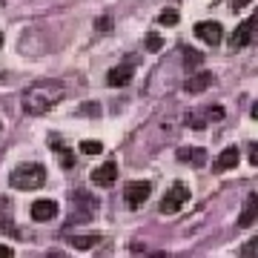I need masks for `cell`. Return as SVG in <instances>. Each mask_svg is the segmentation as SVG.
<instances>
[{"label":"cell","instance_id":"obj_9","mask_svg":"<svg viewBox=\"0 0 258 258\" xmlns=\"http://www.w3.org/2000/svg\"><path fill=\"white\" fill-rule=\"evenodd\" d=\"M57 215V201H52V198H40V201L32 204V218L35 221H52Z\"/></svg>","mask_w":258,"mask_h":258},{"label":"cell","instance_id":"obj_2","mask_svg":"<svg viewBox=\"0 0 258 258\" xmlns=\"http://www.w3.org/2000/svg\"><path fill=\"white\" fill-rule=\"evenodd\" d=\"M12 186L15 189H40V186L46 184V166H40V164H20L15 172L9 175Z\"/></svg>","mask_w":258,"mask_h":258},{"label":"cell","instance_id":"obj_19","mask_svg":"<svg viewBox=\"0 0 258 258\" xmlns=\"http://www.w3.org/2000/svg\"><path fill=\"white\" fill-rule=\"evenodd\" d=\"M158 20H161L164 26H175V23H178V12L175 9H164L161 15H158Z\"/></svg>","mask_w":258,"mask_h":258},{"label":"cell","instance_id":"obj_8","mask_svg":"<svg viewBox=\"0 0 258 258\" xmlns=\"http://www.w3.org/2000/svg\"><path fill=\"white\" fill-rule=\"evenodd\" d=\"M238 158H241L238 147L224 149L221 155L212 161V172H215V175H221V172H227V169H235V166H238Z\"/></svg>","mask_w":258,"mask_h":258},{"label":"cell","instance_id":"obj_23","mask_svg":"<svg viewBox=\"0 0 258 258\" xmlns=\"http://www.w3.org/2000/svg\"><path fill=\"white\" fill-rule=\"evenodd\" d=\"M249 164L258 166V141L255 144H249Z\"/></svg>","mask_w":258,"mask_h":258},{"label":"cell","instance_id":"obj_18","mask_svg":"<svg viewBox=\"0 0 258 258\" xmlns=\"http://www.w3.org/2000/svg\"><path fill=\"white\" fill-rule=\"evenodd\" d=\"M81 152H83V155H101L103 144H101V141H81Z\"/></svg>","mask_w":258,"mask_h":258},{"label":"cell","instance_id":"obj_28","mask_svg":"<svg viewBox=\"0 0 258 258\" xmlns=\"http://www.w3.org/2000/svg\"><path fill=\"white\" fill-rule=\"evenodd\" d=\"M0 46H3V32H0Z\"/></svg>","mask_w":258,"mask_h":258},{"label":"cell","instance_id":"obj_21","mask_svg":"<svg viewBox=\"0 0 258 258\" xmlns=\"http://www.w3.org/2000/svg\"><path fill=\"white\" fill-rule=\"evenodd\" d=\"M241 255H244V258L255 255V258H258V235H255V238H252V241H247L244 247H241Z\"/></svg>","mask_w":258,"mask_h":258},{"label":"cell","instance_id":"obj_22","mask_svg":"<svg viewBox=\"0 0 258 258\" xmlns=\"http://www.w3.org/2000/svg\"><path fill=\"white\" fill-rule=\"evenodd\" d=\"M81 112H83V115H98V112H101V106H98V103H83Z\"/></svg>","mask_w":258,"mask_h":258},{"label":"cell","instance_id":"obj_26","mask_svg":"<svg viewBox=\"0 0 258 258\" xmlns=\"http://www.w3.org/2000/svg\"><path fill=\"white\" fill-rule=\"evenodd\" d=\"M98 29H109V18H101V20H98Z\"/></svg>","mask_w":258,"mask_h":258},{"label":"cell","instance_id":"obj_27","mask_svg":"<svg viewBox=\"0 0 258 258\" xmlns=\"http://www.w3.org/2000/svg\"><path fill=\"white\" fill-rule=\"evenodd\" d=\"M249 115H252V120H258V101L252 103V109H249Z\"/></svg>","mask_w":258,"mask_h":258},{"label":"cell","instance_id":"obj_3","mask_svg":"<svg viewBox=\"0 0 258 258\" xmlns=\"http://www.w3.org/2000/svg\"><path fill=\"white\" fill-rule=\"evenodd\" d=\"M189 201V189H186L184 184H172L169 186V192L161 198V212L164 215H175V212H181V207Z\"/></svg>","mask_w":258,"mask_h":258},{"label":"cell","instance_id":"obj_11","mask_svg":"<svg viewBox=\"0 0 258 258\" xmlns=\"http://www.w3.org/2000/svg\"><path fill=\"white\" fill-rule=\"evenodd\" d=\"M252 221H258V195H247V201H244V210L238 215V227H249Z\"/></svg>","mask_w":258,"mask_h":258},{"label":"cell","instance_id":"obj_25","mask_svg":"<svg viewBox=\"0 0 258 258\" xmlns=\"http://www.w3.org/2000/svg\"><path fill=\"white\" fill-rule=\"evenodd\" d=\"M15 255V249H9L6 244H0V258H12Z\"/></svg>","mask_w":258,"mask_h":258},{"label":"cell","instance_id":"obj_4","mask_svg":"<svg viewBox=\"0 0 258 258\" xmlns=\"http://www.w3.org/2000/svg\"><path fill=\"white\" fill-rule=\"evenodd\" d=\"M258 35V9L252 12L249 20H241V26L230 35V46L232 49H244L247 43H252V37Z\"/></svg>","mask_w":258,"mask_h":258},{"label":"cell","instance_id":"obj_5","mask_svg":"<svg viewBox=\"0 0 258 258\" xmlns=\"http://www.w3.org/2000/svg\"><path fill=\"white\" fill-rule=\"evenodd\" d=\"M149 195H152V184H149V181H132V184H126V189H123V201H126L132 210H138L141 204L149 201Z\"/></svg>","mask_w":258,"mask_h":258},{"label":"cell","instance_id":"obj_6","mask_svg":"<svg viewBox=\"0 0 258 258\" xmlns=\"http://www.w3.org/2000/svg\"><path fill=\"white\" fill-rule=\"evenodd\" d=\"M195 37L198 40H204V43H210V46H215V43H221L224 37V29L221 23H215V20H201V23H195Z\"/></svg>","mask_w":258,"mask_h":258},{"label":"cell","instance_id":"obj_13","mask_svg":"<svg viewBox=\"0 0 258 258\" xmlns=\"http://www.w3.org/2000/svg\"><path fill=\"white\" fill-rule=\"evenodd\" d=\"M204 158H207V152L198 147H181L178 149V161H184V164H192V166H201Z\"/></svg>","mask_w":258,"mask_h":258},{"label":"cell","instance_id":"obj_7","mask_svg":"<svg viewBox=\"0 0 258 258\" xmlns=\"http://www.w3.org/2000/svg\"><path fill=\"white\" fill-rule=\"evenodd\" d=\"M115 178H118V164L115 161H103L98 169H92V184L98 186H112Z\"/></svg>","mask_w":258,"mask_h":258},{"label":"cell","instance_id":"obj_29","mask_svg":"<svg viewBox=\"0 0 258 258\" xmlns=\"http://www.w3.org/2000/svg\"><path fill=\"white\" fill-rule=\"evenodd\" d=\"M0 132H3V123H0Z\"/></svg>","mask_w":258,"mask_h":258},{"label":"cell","instance_id":"obj_12","mask_svg":"<svg viewBox=\"0 0 258 258\" xmlns=\"http://www.w3.org/2000/svg\"><path fill=\"white\" fill-rule=\"evenodd\" d=\"M49 144H52V149H55L57 158H60V166H63V169H72V166H75L72 149H66V147H63V141L57 138V135H52V141H49Z\"/></svg>","mask_w":258,"mask_h":258},{"label":"cell","instance_id":"obj_15","mask_svg":"<svg viewBox=\"0 0 258 258\" xmlns=\"http://www.w3.org/2000/svg\"><path fill=\"white\" fill-rule=\"evenodd\" d=\"M181 60H184V66L195 69V66L204 63V55L198 52V49H192V46H181Z\"/></svg>","mask_w":258,"mask_h":258},{"label":"cell","instance_id":"obj_16","mask_svg":"<svg viewBox=\"0 0 258 258\" xmlns=\"http://www.w3.org/2000/svg\"><path fill=\"white\" fill-rule=\"evenodd\" d=\"M210 123V115H207V109H192L189 115H186V126L192 129H204Z\"/></svg>","mask_w":258,"mask_h":258},{"label":"cell","instance_id":"obj_10","mask_svg":"<svg viewBox=\"0 0 258 258\" xmlns=\"http://www.w3.org/2000/svg\"><path fill=\"white\" fill-rule=\"evenodd\" d=\"M132 75H135V66L120 63V66H115V69H109L106 81H109V86H126V83L132 81Z\"/></svg>","mask_w":258,"mask_h":258},{"label":"cell","instance_id":"obj_14","mask_svg":"<svg viewBox=\"0 0 258 258\" xmlns=\"http://www.w3.org/2000/svg\"><path fill=\"white\" fill-rule=\"evenodd\" d=\"M207 86H212V75L210 72H198L195 78L186 81V89H189V92H204Z\"/></svg>","mask_w":258,"mask_h":258},{"label":"cell","instance_id":"obj_17","mask_svg":"<svg viewBox=\"0 0 258 258\" xmlns=\"http://www.w3.org/2000/svg\"><path fill=\"white\" fill-rule=\"evenodd\" d=\"M98 241H101L98 235H72V238H69V244H72L75 249H92Z\"/></svg>","mask_w":258,"mask_h":258},{"label":"cell","instance_id":"obj_20","mask_svg":"<svg viewBox=\"0 0 258 258\" xmlns=\"http://www.w3.org/2000/svg\"><path fill=\"white\" fill-rule=\"evenodd\" d=\"M161 46H164L161 35H147V52H161Z\"/></svg>","mask_w":258,"mask_h":258},{"label":"cell","instance_id":"obj_1","mask_svg":"<svg viewBox=\"0 0 258 258\" xmlns=\"http://www.w3.org/2000/svg\"><path fill=\"white\" fill-rule=\"evenodd\" d=\"M66 86L60 81H37L35 86H29L23 92V112L26 115H46L49 109H55L63 101Z\"/></svg>","mask_w":258,"mask_h":258},{"label":"cell","instance_id":"obj_24","mask_svg":"<svg viewBox=\"0 0 258 258\" xmlns=\"http://www.w3.org/2000/svg\"><path fill=\"white\" fill-rule=\"evenodd\" d=\"M249 3H252V0H232V9H235V12H241V9H247Z\"/></svg>","mask_w":258,"mask_h":258}]
</instances>
